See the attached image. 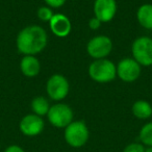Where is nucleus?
I'll return each instance as SVG.
<instances>
[{
	"instance_id": "f257e3e1",
	"label": "nucleus",
	"mask_w": 152,
	"mask_h": 152,
	"mask_svg": "<svg viewBox=\"0 0 152 152\" xmlns=\"http://www.w3.org/2000/svg\"><path fill=\"white\" fill-rule=\"evenodd\" d=\"M48 37L45 29L38 25H29L19 32L17 48L24 55H36L45 49Z\"/></svg>"
},
{
	"instance_id": "0eeeda50",
	"label": "nucleus",
	"mask_w": 152,
	"mask_h": 152,
	"mask_svg": "<svg viewBox=\"0 0 152 152\" xmlns=\"http://www.w3.org/2000/svg\"><path fill=\"white\" fill-rule=\"evenodd\" d=\"M113 49V43L108 37L97 36L92 38L87 45V51L94 59L105 58Z\"/></svg>"
},
{
	"instance_id": "dca6fc26",
	"label": "nucleus",
	"mask_w": 152,
	"mask_h": 152,
	"mask_svg": "<svg viewBox=\"0 0 152 152\" xmlns=\"http://www.w3.org/2000/svg\"><path fill=\"white\" fill-rule=\"evenodd\" d=\"M139 139L144 146L152 147V122L147 123L142 127L139 133Z\"/></svg>"
},
{
	"instance_id": "f03ea898",
	"label": "nucleus",
	"mask_w": 152,
	"mask_h": 152,
	"mask_svg": "<svg viewBox=\"0 0 152 152\" xmlns=\"http://www.w3.org/2000/svg\"><path fill=\"white\" fill-rule=\"evenodd\" d=\"M89 75L96 83H110L116 78L117 66L110 59H95L89 67Z\"/></svg>"
},
{
	"instance_id": "412c9836",
	"label": "nucleus",
	"mask_w": 152,
	"mask_h": 152,
	"mask_svg": "<svg viewBox=\"0 0 152 152\" xmlns=\"http://www.w3.org/2000/svg\"><path fill=\"white\" fill-rule=\"evenodd\" d=\"M4 152H25L22 147L18 145H11L4 150Z\"/></svg>"
},
{
	"instance_id": "1a4fd4ad",
	"label": "nucleus",
	"mask_w": 152,
	"mask_h": 152,
	"mask_svg": "<svg viewBox=\"0 0 152 152\" xmlns=\"http://www.w3.org/2000/svg\"><path fill=\"white\" fill-rule=\"evenodd\" d=\"M45 126L42 117L34 114H29L21 119L19 128L21 132L26 137H37L43 131Z\"/></svg>"
},
{
	"instance_id": "6ab92c4d",
	"label": "nucleus",
	"mask_w": 152,
	"mask_h": 152,
	"mask_svg": "<svg viewBox=\"0 0 152 152\" xmlns=\"http://www.w3.org/2000/svg\"><path fill=\"white\" fill-rule=\"evenodd\" d=\"M66 1H67V0H45L46 4L48 5L49 7H53V9L61 7L66 3Z\"/></svg>"
},
{
	"instance_id": "39448f33",
	"label": "nucleus",
	"mask_w": 152,
	"mask_h": 152,
	"mask_svg": "<svg viewBox=\"0 0 152 152\" xmlns=\"http://www.w3.org/2000/svg\"><path fill=\"white\" fill-rule=\"evenodd\" d=\"M47 118L51 125L56 128H66L73 121V110L68 104L56 103L50 106Z\"/></svg>"
},
{
	"instance_id": "4be33fe9",
	"label": "nucleus",
	"mask_w": 152,
	"mask_h": 152,
	"mask_svg": "<svg viewBox=\"0 0 152 152\" xmlns=\"http://www.w3.org/2000/svg\"><path fill=\"white\" fill-rule=\"evenodd\" d=\"M145 152H152V147H148L147 149L145 150Z\"/></svg>"
},
{
	"instance_id": "aec40b11",
	"label": "nucleus",
	"mask_w": 152,
	"mask_h": 152,
	"mask_svg": "<svg viewBox=\"0 0 152 152\" xmlns=\"http://www.w3.org/2000/svg\"><path fill=\"white\" fill-rule=\"evenodd\" d=\"M101 23H102V22L100 21L98 18L94 17V18H91V19H90L89 26H90V28H91V29L96 30V29H98V28H100V26H101Z\"/></svg>"
},
{
	"instance_id": "ddd939ff",
	"label": "nucleus",
	"mask_w": 152,
	"mask_h": 152,
	"mask_svg": "<svg viewBox=\"0 0 152 152\" xmlns=\"http://www.w3.org/2000/svg\"><path fill=\"white\" fill-rule=\"evenodd\" d=\"M137 18L140 25L146 29H152V4L141 5L137 10Z\"/></svg>"
},
{
	"instance_id": "9d476101",
	"label": "nucleus",
	"mask_w": 152,
	"mask_h": 152,
	"mask_svg": "<svg viewBox=\"0 0 152 152\" xmlns=\"http://www.w3.org/2000/svg\"><path fill=\"white\" fill-rule=\"evenodd\" d=\"M117 13L116 0H95L94 14L102 23L110 22L114 19Z\"/></svg>"
},
{
	"instance_id": "423d86ee",
	"label": "nucleus",
	"mask_w": 152,
	"mask_h": 152,
	"mask_svg": "<svg viewBox=\"0 0 152 152\" xmlns=\"http://www.w3.org/2000/svg\"><path fill=\"white\" fill-rule=\"evenodd\" d=\"M69 83L67 78L61 74H53L47 81V94L54 101H61L65 99L69 94Z\"/></svg>"
},
{
	"instance_id": "2eb2a0df",
	"label": "nucleus",
	"mask_w": 152,
	"mask_h": 152,
	"mask_svg": "<svg viewBox=\"0 0 152 152\" xmlns=\"http://www.w3.org/2000/svg\"><path fill=\"white\" fill-rule=\"evenodd\" d=\"M31 110L34 115L37 116H47L49 110H50V104L49 101L43 96H39L32 99L31 101Z\"/></svg>"
},
{
	"instance_id": "9b49d317",
	"label": "nucleus",
	"mask_w": 152,
	"mask_h": 152,
	"mask_svg": "<svg viewBox=\"0 0 152 152\" xmlns=\"http://www.w3.org/2000/svg\"><path fill=\"white\" fill-rule=\"evenodd\" d=\"M49 25L52 34L58 38H65L71 32V22L69 18L63 14H54L49 21Z\"/></svg>"
},
{
	"instance_id": "7ed1b4c3",
	"label": "nucleus",
	"mask_w": 152,
	"mask_h": 152,
	"mask_svg": "<svg viewBox=\"0 0 152 152\" xmlns=\"http://www.w3.org/2000/svg\"><path fill=\"white\" fill-rule=\"evenodd\" d=\"M90 131L83 121H72L65 128V141L72 148H81L89 141Z\"/></svg>"
},
{
	"instance_id": "f8f14e48",
	"label": "nucleus",
	"mask_w": 152,
	"mask_h": 152,
	"mask_svg": "<svg viewBox=\"0 0 152 152\" xmlns=\"http://www.w3.org/2000/svg\"><path fill=\"white\" fill-rule=\"evenodd\" d=\"M20 69L26 77H36L41 71V64L34 55H24L20 63Z\"/></svg>"
},
{
	"instance_id": "4468645a",
	"label": "nucleus",
	"mask_w": 152,
	"mask_h": 152,
	"mask_svg": "<svg viewBox=\"0 0 152 152\" xmlns=\"http://www.w3.org/2000/svg\"><path fill=\"white\" fill-rule=\"evenodd\" d=\"M133 116L141 120H146L152 116V106L149 102L145 100H137L131 107Z\"/></svg>"
},
{
	"instance_id": "f3484780",
	"label": "nucleus",
	"mask_w": 152,
	"mask_h": 152,
	"mask_svg": "<svg viewBox=\"0 0 152 152\" xmlns=\"http://www.w3.org/2000/svg\"><path fill=\"white\" fill-rule=\"evenodd\" d=\"M53 12L49 7H42L38 10V17L44 22H49L53 17Z\"/></svg>"
},
{
	"instance_id": "a211bd4d",
	"label": "nucleus",
	"mask_w": 152,
	"mask_h": 152,
	"mask_svg": "<svg viewBox=\"0 0 152 152\" xmlns=\"http://www.w3.org/2000/svg\"><path fill=\"white\" fill-rule=\"evenodd\" d=\"M145 150L142 143H130L123 149V152H145Z\"/></svg>"
},
{
	"instance_id": "6e6552de",
	"label": "nucleus",
	"mask_w": 152,
	"mask_h": 152,
	"mask_svg": "<svg viewBox=\"0 0 152 152\" xmlns=\"http://www.w3.org/2000/svg\"><path fill=\"white\" fill-rule=\"evenodd\" d=\"M142 66L134 58L126 57L119 61L117 66V75L125 83H132L141 75Z\"/></svg>"
},
{
	"instance_id": "20e7f679",
	"label": "nucleus",
	"mask_w": 152,
	"mask_h": 152,
	"mask_svg": "<svg viewBox=\"0 0 152 152\" xmlns=\"http://www.w3.org/2000/svg\"><path fill=\"white\" fill-rule=\"evenodd\" d=\"M132 56L144 67L152 66V39L149 37H140L132 43Z\"/></svg>"
}]
</instances>
